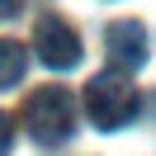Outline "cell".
<instances>
[{
	"mask_svg": "<svg viewBox=\"0 0 156 156\" xmlns=\"http://www.w3.org/2000/svg\"><path fill=\"white\" fill-rule=\"evenodd\" d=\"M104 52L114 62V71H137L147 66V29L137 19H118L104 29Z\"/></svg>",
	"mask_w": 156,
	"mask_h": 156,
	"instance_id": "277c9868",
	"label": "cell"
},
{
	"mask_svg": "<svg viewBox=\"0 0 156 156\" xmlns=\"http://www.w3.org/2000/svg\"><path fill=\"white\" fill-rule=\"evenodd\" d=\"M24 128L38 147H62L76 133V99L62 85H38L24 99Z\"/></svg>",
	"mask_w": 156,
	"mask_h": 156,
	"instance_id": "6da1fadb",
	"label": "cell"
},
{
	"mask_svg": "<svg viewBox=\"0 0 156 156\" xmlns=\"http://www.w3.org/2000/svg\"><path fill=\"white\" fill-rule=\"evenodd\" d=\"M10 147H14V123L10 114H0V156H10Z\"/></svg>",
	"mask_w": 156,
	"mask_h": 156,
	"instance_id": "8992f818",
	"label": "cell"
},
{
	"mask_svg": "<svg viewBox=\"0 0 156 156\" xmlns=\"http://www.w3.org/2000/svg\"><path fill=\"white\" fill-rule=\"evenodd\" d=\"M85 114L95 128H104V133H118L123 123H133L137 114V85L128 71H99V76L85 80Z\"/></svg>",
	"mask_w": 156,
	"mask_h": 156,
	"instance_id": "7a4b0ae2",
	"label": "cell"
},
{
	"mask_svg": "<svg viewBox=\"0 0 156 156\" xmlns=\"http://www.w3.org/2000/svg\"><path fill=\"white\" fill-rule=\"evenodd\" d=\"M33 52H38V62L48 71H71V66H80V33L62 14H38V24H33Z\"/></svg>",
	"mask_w": 156,
	"mask_h": 156,
	"instance_id": "3957f363",
	"label": "cell"
},
{
	"mask_svg": "<svg viewBox=\"0 0 156 156\" xmlns=\"http://www.w3.org/2000/svg\"><path fill=\"white\" fill-rule=\"evenodd\" d=\"M19 14V0H0V19H14Z\"/></svg>",
	"mask_w": 156,
	"mask_h": 156,
	"instance_id": "52a82bcc",
	"label": "cell"
},
{
	"mask_svg": "<svg viewBox=\"0 0 156 156\" xmlns=\"http://www.w3.org/2000/svg\"><path fill=\"white\" fill-rule=\"evenodd\" d=\"M29 71V48H19L14 38H0V90H10Z\"/></svg>",
	"mask_w": 156,
	"mask_h": 156,
	"instance_id": "5b68a950",
	"label": "cell"
}]
</instances>
